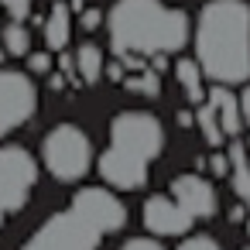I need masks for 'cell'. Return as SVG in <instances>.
I'll use <instances>...</instances> for the list:
<instances>
[{
	"mask_svg": "<svg viewBox=\"0 0 250 250\" xmlns=\"http://www.w3.org/2000/svg\"><path fill=\"white\" fill-rule=\"evenodd\" d=\"M195 59L206 79L223 86L250 83V4L209 0L195 21Z\"/></svg>",
	"mask_w": 250,
	"mask_h": 250,
	"instance_id": "6da1fadb",
	"label": "cell"
},
{
	"mask_svg": "<svg viewBox=\"0 0 250 250\" xmlns=\"http://www.w3.org/2000/svg\"><path fill=\"white\" fill-rule=\"evenodd\" d=\"M106 31L117 59L124 55L151 59L182 52L192 35V24L185 11L168 7L161 0H117L106 11Z\"/></svg>",
	"mask_w": 250,
	"mask_h": 250,
	"instance_id": "7a4b0ae2",
	"label": "cell"
},
{
	"mask_svg": "<svg viewBox=\"0 0 250 250\" xmlns=\"http://www.w3.org/2000/svg\"><path fill=\"white\" fill-rule=\"evenodd\" d=\"M127 206L110 188H83L72 202L45 219L21 250H96L106 236L124 229Z\"/></svg>",
	"mask_w": 250,
	"mask_h": 250,
	"instance_id": "3957f363",
	"label": "cell"
},
{
	"mask_svg": "<svg viewBox=\"0 0 250 250\" xmlns=\"http://www.w3.org/2000/svg\"><path fill=\"white\" fill-rule=\"evenodd\" d=\"M165 151V127L147 110H124L110 120V147L100 158V175L117 192H137L147 185L151 165Z\"/></svg>",
	"mask_w": 250,
	"mask_h": 250,
	"instance_id": "277c9868",
	"label": "cell"
},
{
	"mask_svg": "<svg viewBox=\"0 0 250 250\" xmlns=\"http://www.w3.org/2000/svg\"><path fill=\"white\" fill-rule=\"evenodd\" d=\"M42 158H45V168L59 182L72 185V182L86 178V171L93 165V144L76 124H59V127H52L45 134Z\"/></svg>",
	"mask_w": 250,
	"mask_h": 250,
	"instance_id": "5b68a950",
	"label": "cell"
},
{
	"mask_svg": "<svg viewBox=\"0 0 250 250\" xmlns=\"http://www.w3.org/2000/svg\"><path fill=\"white\" fill-rule=\"evenodd\" d=\"M35 185H38L35 158L18 144L0 147V206H4V212H21Z\"/></svg>",
	"mask_w": 250,
	"mask_h": 250,
	"instance_id": "8992f818",
	"label": "cell"
},
{
	"mask_svg": "<svg viewBox=\"0 0 250 250\" xmlns=\"http://www.w3.org/2000/svg\"><path fill=\"white\" fill-rule=\"evenodd\" d=\"M38 110V89L31 76L18 69H0V134L24 127Z\"/></svg>",
	"mask_w": 250,
	"mask_h": 250,
	"instance_id": "52a82bcc",
	"label": "cell"
},
{
	"mask_svg": "<svg viewBox=\"0 0 250 250\" xmlns=\"http://www.w3.org/2000/svg\"><path fill=\"white\" fill-rule=\"evenodd\" d=\"M171 199L192 216V219H212L219 209V195L209 178L202 175H178L171 182Z\"/></svg>",
	"mask_w": 250,
	"mask_h": 250,
	"instance_id": "ba28073f",
	"label": "cell"
},
{
	"mask_svg": "<svg viewBox=\"0 0 250 250\" xmlns=\"http://www.w3.org/2000/svg\"><path fill=\"white\" fill-rule=\"evenodd\" d=\"M141 219L144 229H151L154 236H185L195 223L171 195H151L141 209Z\"/></svg>",
	"mask_w": 250,
	"mask_h": 250,
	"instance_id": "9c48e42d",
	"label": "cell"
},
{
	"mask_svg": "<svg viewBox=\"0 0 250 250\" xmlns=\"http://www.w3.org/2000/svg\"><path fill=\"white\" fill-rule=\"evenodd\" d=\"M45 35V48L48 52H65L69 38H72V4H62V0H52V11L42 24Z\"/></svg>",
	"mask_w": 250,
	"mask_h": 250,
	"instance_id": "30bf717a",
	"label": "cell"
},
{
	"mask_svg": "<svg viewBox=\"0 0 250 250\" xmlns=\"http://www.w3.org/2000/svg\"><path fill=\"white\" fill-rule=\"evenodd\" d=\"M212 106H216V113H219V124H223V130H226V137H236L240 130H243V113H240V96H233L229 93V86H223V83H216L212 89H209V96H206Z\"/></svg>",
	"mask_w": 250,
	"mask_h": 250,
	"instance_id": "8fae6325",
	"label": "cell"
},
{
	"mask_svg": "<svg viewBox=\"0 0 250 250\" xmlns=\"http://www.w3.org/2000/svg\"><path fill=\"white\" fill-rule=\"evenodd\" d=\"M229 154V185L236 192V199L250 209V147L243 141H233L226 147Z\"/></svg>",
	"mask_w": 250,
	"mask_h": 250,
	"instance_id": "7c38bea8",
	"label": "cell"
},
{
	"mask_svg": "<svg viewBox=\"0 0 250 250\" xmlns=\"http://www.w3.org/2000/svg\"><path fill=\"white\" fill-rule=\"evenodd\" d=\"M175 79H178V86L185 89V100L188 103H206V96H209V89H206V72H202V65H199V59H178L175 62Z\"/></svg>",
	"mask_w": 250,
	"mask_h": 250,
	"instance_id": "4fadbf2b",
	"label": "cell"
},
{
	"mask_svg": "<svg viewBox=\"0 0 250 250\" xmlns=\"http://www.w3.org/2000/svg\"><path fill=\"white\" fill-rule=\"evenodd\" d=\"M103 48L100 45H93V42H86V45H79L76 48V72H79V83H86V86H96L100 79H103Z\"/></svg>",
	"mask_w": 250,
	"mask_h": 250,
	"instance_id": "5bb4252c",
	"label": "cell"
},
{
	"mask_svg": "<svg viewBox=\"0 0 250 250\" xmlns=\"http://www.w3.org/2000/svg\"><path fill=\"white\" fill-rule=\"evenodd\" d=\"M195 127H199V134L206 137V144H209V147H223L226 130H223L219 113H216V106H212L209 100H206V103H199V110H195Z\"/></svg>",
	"mask_w": 250,
	"mask_h": 250,
	"instance_id": "9a60e30c",
	"label": "cell"
},
{
	"mask_svg": "<svg viewBox=\"0 0 250 250\" xmlns=\"http://www.w3.org/2000/svg\"><path fill=\"white\" fill-rule=\"evenodd\" d=\"M124 89L134 93V96L158 100V96H161V72H154L151 65H147V69H137V72H127V76H124Z\"/></svg>",
	"mask_w": 250,
	"mask_h": 250,
	"instance_id": "2e32d148",
	"label": "cell"
},
{
	"mask_svg": "<svg viewBox=\"0 0 250 250\" xmlns=\"http://www.w3.org/2000/svg\"><path fill=\"white\" fill-rule=\"evenodd\" d=\"M0 45H4L7 55H14V59H28L31 55V31L24 28V21H11L4 31H0Z\"/></svg>",
	"mask_w": 250,
	"mask_h": 250,
	"instance_id": "e0dca14e",
	"label": "cell"
},
{
	"mask_svg": "<svg viewBox=\"0 0 250 250\" xmlns=\"http://www.w3.org/2000/svg\"><path fill=\"white\" fill-rule=\"evenodd\" d=\"M35 11V0H4V14L11 21H28Z\"/></svg>",
	"mask_w": 250,
	"mask_h": 250,
	"instance_id": "ac0fdd59",
	"label": "cell"
},
{
	"mask_svg": "<svg viewBox=\"0 0 250 250\" xmlns=\"http://www.w3.org/2000/svg\"><path fill=\"white\" fill-rule=\"evenodd\" d=\"M28 69L35 72V76H48L55 65H52V52L45 48V52H31L28 55Z\"/></svg>",
	"mask_w": 250,
	"mask_h": 250,
	"instance_id": "d6986e66",
	"label": "cell"
},
{
	"mask_svg": "<svg viewBox=\"0 0 250 250\" xmlns=\"http://www.w3.org/2000/svg\"><path fill=\"white\" fill-rule=\"evenodd\" d=\"M206 168H209V175H212V178H226V175H229V154L212 151V154H209V161H206Z\"/></svg>",
	"mask_w": 250,
	"mask_h": 250,
	"instance_id": "ffe728a7",
	"label": "cell"
},
{
	"mask_svg": "<svg viewBox=\"0 0 250 250\" xmlns=\"http://www.w3.org/2000/svg\"><path fill=\"white\" fill-rule=\"evenodd\" d=\"M120 250H165V243L158 236H130L120 243Z\"/></svg>",
	"mask_w": 250,
	"mask_h": 250,
	"instance_id": "44dd1931",
	"label": "cell"
},
{
	"mask_svg": "<svg viewBox=\"0 0 250 250\" xmlns=\"http://www.w3.org/2000/svg\"><path fill=\"white\" fill-rule=\"evenodd\" d=\"M178 250H219V243L212 236H206V233H195V236H185L178 243Z\"/></svg>",
	"mask_w": 250,
	"mask_h": 250,
	"instance_id": "7402d4cb",
	"label": "cell"
},
{
	"mask_svg": "<svg viewBox=\"0 0 250 250\" xmlns=\"http://www.w3.org/2000/svg\"><path fill=\"white\" fill-rule=\"evenodd\" d=\"M103 7H83V18H79V24H83V31H96V28H103Z\"/></svg>",
	"mask_w": 250,
	"mask_h": 250,
	"instance_id": "603a6c76",
	"label": "cell"
},
{
	"mask_svg": "<svg viewBox=\"0 0 250 250\" xmlns=\"http://www.w3.org/2000/svg\"><path fill=\"white\" fill-rule=\"evenodd\" d=\"M103 72H106V76H110L113 83H124V76H127V72H124V62H120V59H117V62H106V65H103Z\"/></svg>",
	"mask_w": 250,
	"mask_h": 250,
	"instance_id": "cb8c5ba5",
	"label": "cell"
},
{
	"mask_svg": "<svg viewBox=\"0 0 250 250\" xmlns=\"http://www.w3.org/2000/svg\"><path fill=\"white\" fill-rule=\"evenodd\" d=\"M240 113H243V124L250 127V83H247L243 93H240Z\"/></svg>",
	"mask_w": 250,
	"mask_h": 250,
	"instance_id": "d4e9b609",
	"label": "cell"
},
{
	"mask_svg": "<svg viewBox=\"0 0 250 250\" xmlns=\"http://www.w3.org/2000/svg\"><path fill=\"white\" fill-rule=\"evenodd\" d=\"M175 120H178V127H192V124H195V113H188V110H178V113H175Z\"/></svg>",
	"mask_w": 250,
	"mask_h": 250,
	"instance_id": "484cf974",
	"label": "cell"
},
{
	"mask_svg": "<svg viewBox=\"0 0 250 250\" xmlns=\"http://www.w3.org/2000/svg\"><path fill=\"white\" fill-rule=\"evenodd\" d=\"M247 212H250L247 206H233V209H229V219H233V223H243V219H247Z\"/></svg>",
	"mask_w": 250,
	"mask_h": 250,
	"instance_id": "4316f807",
	"label": "cell"
},
{
	"mask_svg": "<svg viewBox=\"0 0 250 250\" xmlns=\"http://www.w3.org/2000/svg\"><path fill=\"white\" fill-rule=\"evenodd\" d=\"M69 4H72L76 11H83V7H86V0H69Z\"/></svg>",
	"mask_w": 250,
	"mask_h": 250,
	"instance_id": "83f0119b",
	"label": "cell"
},
{
	"mask_svg": "<svg viewBox=\"0 0 250 250\" xmlns=\"http://www.w3.org/2000/svg\"><path fill=\"white\" fill-rule=\"evenodd\" d=\"M243 229H247V236H250V216H247V219H243Z\"/></svg>",
	"mask_w": 250,
	"mask_h": 250,
	"instance_id": "f1b7e54d",
	"label": "cell"
},
{
	"mask_svg": "<svg viewBox=\"0 0 250 250\" xmlns=\"http://www.w3.org/2000/svg\"><path fill=\"white\" fill-rule=\"evenodd\" d=\"M4 216H7V212H4V206H0V226H4Z\"/></svg>",
	"mask_w": 250,
	"mask_h": 250,
	"instance_id": "f546056e",
	"label": "cell"
},
{
	"mask_svg": "<svg viewBox=\"0 0 250 250\" xmlns=\"http://www.w3.org/2000/svg\"><path fill=\"white\" fill-rule=\"evenodd\" d=\"M0 11H4V0H0Z\"/></svg>",
	"mask_w": 250,
	"mask_h": 250,
	"instance_id": "4dcf8cb0",
	"label": "cell"
},
{
	"mask_svg": "<svg viewBox=\"0 0 250 250\" xmlns=\"http://www.w3.org/2000/svg\"><path fill=\"white\" fill-rule=\"evenodd\" d=\"M247 147H250V137H247Z\"/></svg>",
	"mask_w": 250,
	"mask_h": 250,
	"instance_id": "1f68e13d",
	"label": "cell"
},
{
	"mask_svg": "<svg viewBox=\"0 0 250 250\" xmlns=\"http://www.w3.org/2000/svg\"><path fill=\"white\" fill-rule=\"evenodd\" d=\"M243 250H250V247H243Z\"/></svg>",
	"mask_w": 250,
	"mask_h": 250,
	"instance_id": "d6a6232c",
	"label": "cell"
}]
</instances>
